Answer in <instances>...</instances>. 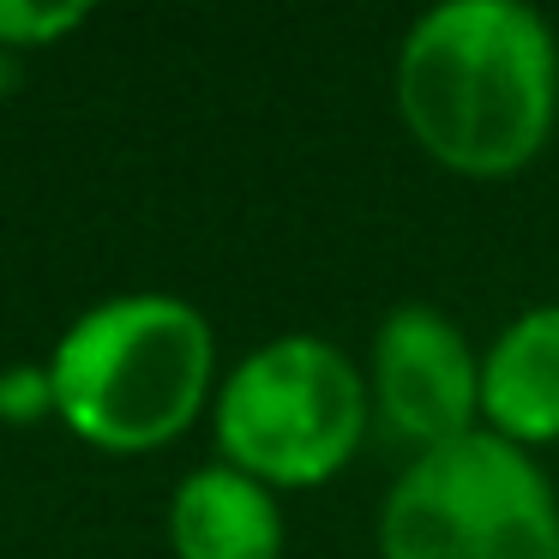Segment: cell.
<instances>
[{"label": "cell", "mask_w": 559, "mask_h": 559, "mask_svg": "<svg viewBox=\"0 0 559 559\" xmlns=\"http://www.w3.org/2000/svg\"><path fill=\"white\" fill-rule=\"evenodd\" d=\"M409 133L457 175H511L547 145L559 109L554 31L523 0H445L397 55Z\"/></svg>", "instance_id": "cell-1"}, {"label": "cell", "mask_w": 559, "mask_h": 559, "mask_svg": "<svg viewBox=\"0 0 559 559\" xmlns=\"http://www.w3.org/2000/svg\"><path fill=\"white\" fill-rule=\"evenodd\" d=\"M49 385L79 439L103 451H151L205 403L211 325L175 295H115L67 325Z\"/></svg>", "instance_id": "cell-2"}, {"label": "cell", "mask_w": 559, "mask_h": 559, "mask_svg": "<svg viewBox=\"0 0 559 559\" xmlns=\"http://www.w3.org/2000/svg\"><path fill=\"white\" fill-rule=\"evenodd\" d=\"M379 547L385 559H559V506L523 445L463 433L397 475Z\"/></svg>", "instance_id": "cell-3"}, {"label": "cell", "mask_w": 559, "mask_h": 559, "mask_svg": "<svg viewBox=\"0 0 559 559\" xmlns=\"http://www.w3.org/2000/svg\"><path fill=\"white\" fill-rule=\"evenodd\" d=\"M367 427V385L325 337H277L253 349L217 397L223 463L265 487H313L355 457Z\"/></svg>", "instance_id": "cell-4"}, {"label": "cell", "mask_w": 559, "mask_h": 559, "mask_svg": "<svg viewBox=\"0 0 559 559\" xmlns=\"http://www.w3.org/2000/svg\"><path fill=\"white\" fill-rule=\"evenodd\" d=\"M373 391L379 415L397 439L439 451L475 433L481 409V367H475L463 331L433 307H397L373 343Z\"/></svg>", "instance_id": "cell-5"}, {"label": "cell", "mask_w": 559, "mask_h": 559, "mask_svg": "<svg viewBox=\"0 0 559 559\" xmlns=\"http://www.w3.org/2000/svg\"><path fill=\"white\" fill-rule=\"evenodd\" d=\"M175 559H277L283 554V511L265 481L235 463H211L181 481L169 506Z\"/></svg>", "instance_id": "cell-6"}, {"label": "cell", "mask_w": 559, "mask_h": 559, "mask_svg": "<svg viewBox=\"0 0 559 559\" xmlns=\"http://www.w3.org/2000/svg\"><path fill=\"white\" fill-rule=\"evenodd\" d=\"M481 409L499 439H559V307H530L493 337L481 361Z\"/></svg>", "instance_id": "cell-7"}, {"label": "cell", "mask_w": 559, "mask_h": 559, "mask_svg": "<svg viewBox=\"0 0 559 559\" xmlns=\"http://www.w3.org/2000/svg\"><path fill=\"white\" fill-rule=\"evenodd\" d=\"M85 0H61V7H31V0H0V43L13 49H37V43H55L61 31L85 25Z\"/></svg>", "instance_id": "cell-8"}]
</instances>
